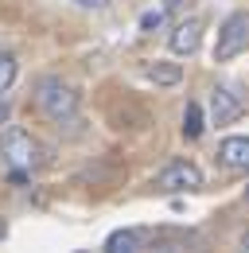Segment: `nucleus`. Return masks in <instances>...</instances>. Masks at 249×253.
<instances>
[{
    "instance_id": "f8f14e48",
    "label": "nucleus",
    "mask_w": 249,
    "mask_h": 253,
    "mask_svg": "<svg viewBox=\"0 0 249 253\" xmlns=\"http://www.w3.org/2000/svg\"><path fill=\"white\" fill-rule=\"evenodd\" d=\"M164 20H167V8H152V12L140 16V28H144V32H156V28H164Z\"/></svg>"
},
{
    "instance_id": "0eeeda50",
    "label": "nucleus",
    "mask_w": 249,
    "mask_h": 253,
    "mask_svg": "<svg viewBox=\"0 0 249 253\" xmlns=\"http://www.w3.org/2000/svg\"><path fill=\"white\" fill-rule=\"evenodd\" d=\"M218 160L226 168H238V171H249V136H226L218 144Z\"/></svg>"
},
{
    "instance_id": "6e6552de",
    "label": "nucleus",
    "mask_w": 249,
    "mask_h": 253,
    "mask_svg": "<svg viewBox=\"0 0 249 253\" xmlns=\"http://www.w3.org/2000/svg\"><path fill=\"white\" fill-rule=\"evenodd\" d=\"M105 253H140V234L136 230H113L105 238Z\"/></svg>"
},
{
    "instance_id": "1a4fd4ad",
    "label": "nucleus",
    "mask_w": 249,
    "mask_h": 253,
    "mask_svg": "<svg viewBox=\"0 0 249 253\" xmlns=\"http://www.w3.org/2000/svg\"><path fill=\"white\" fill-rule=\"evenodd\" d=\"M144 74H148L152 82H160V86H175V82L183 78V70H179V66H167V63H152Z\"/></svg>"
},
{
    "instance_id": "9d476101",
    "label": "nucleus",
    "mask_w": 249,
    "mask_h": 253,
    "mask_svg": "<svg viewBox=\"0 0 249 253\" xmlns=\"http://www.w3.org/2000/svg\"><path fill=\"white\" fill-rule=\"evenodd\" d=\"M183 136L187 140H199L203 136V109L195 101H187V113H183Z\"/></svg>"
},
{
    "instance_id": "2eb2a0df",
    "label": "nucleus",
    "mask_w": 249,
    "mask_h": 253,
    "mask_svg": "<svg viewBox=\"0 0 249 253\" xmlns=\"http://www.w3.org/2000/svg\"><path fill=\"white\" fill-rule=\"evenodd\" d=\"M78 4H82V8H105L109 0H78Z\"/></svg>"
},
{
    "instance_id": "f3484780",
    "label": "nucleus",
    "mask_w": 249,
    "mask_h": 253,
    "mask_svg": "<svg viewBox=\"0 0 249 253\" xmlns=\"http://www.w3.org/2000/svg\"><path fill=\"white\" fill-rule=\"evenodd\" d=\"M246 199H249V187H246Z\"/></svg>"
},
{
    "instance_id": "7ed1b4c3",
    "label": "nucleus",
    "mask_w": 249,
    "mask_h": 253,
    "mask_svg": "<svg viewBox=\"0 0 249 253\" xmlns=\"http://www.w3.org/2000/svg\"><path fill=\"white\" fill-rule=\"evenodd\" d=\"M242 51H249V12H234L222 20L218 28V43H214V63H230Z\"/></svg>"
},
{
    "instance_id": "39448f33",
    "label": "nucleus",
    "mask_w": 249,
    "mask_h": 253,
    "mask_svg": "<svg viewBox=\"0 0 249 253\" xmlns=\"http://www.w3.org/2000/svg\"><path fill=\"white\" fill-rule=\"evenodd\" d=\"M199 43H203V20H199V16H191V20H183V24H175L171 35H167V47H171L175 55H195Z\"/></svg>"
},
{
    "instance_id": "f03ea898",
    "label": "nucleus",
    "mask_w": 249,
    "mask_h": 253,
    "mask_svg": "<svg viewBox=\"0 0 249 253\" xmlns=\"http://www.w3.org/2000/svg\"><path fill=\"white\" fill-rule=\"evenodd\" d=\"M0 156L12 168L16 179H24V171H31V168L39 164V140L31 136L28 128H8L4 140H0Z\"/></svg>"
},
{
    "instance_id": "423d86ee",
    "label": "nucleus",
    "mask_w": 249,
    "mask_h": 253,
    "mask_svg": "<svg viewBox=\"0 0 249 253\" xmlns=\"http://www.w3.org/2000/svg\"><path fill=\"white\" fill-rule=\"evenodd\" d=\"M210 113H214V125H234V121L246 113V105L230 94V90H214V94H210Z\"/></svg>"
},
{
    "instance_id": "ddd939ff",
    "label": "nucleus",
    "mask_w": 249,
    "mask_h": 253,
    "mask_svg": "<svg viewBox=\"0 0 249 253\" xmlns=\"http://www.w3.org/2000/svg\"><path fill=\"white\" fill-rule=\"evenodd\" d=\"M8 117H12V109H8V101H0V125H8Z\"/></svg>"
},
{
    "instance_id": "4468645a",
    "label": "nucleus",
    "mask_w": 249,
    "mask_h": 253,
    "mask_svg": "<svg viewBox=\"0 0 249 253\" xmlns=\"http://www.w3.org/2000/svg\"><path fill=\"white\" fill-rule=\"evenodd\" d=\"M183 4H191V0H164V8H167V12H175V8H183Z\"/></svg>"
},
{
    "instance_id": "dca6fc26",
    "label": "nucleus",
    "mask_w": 249,
    "mask_h": 253,
    "mask_svg": "<svg viewBox=\"0 0 249 253\" xmlns=\"http://www.w3.org/2000/svg\"><path fill=\"white\" fill-rule=\"evenodd\" d=\"M246 250H249V238H246Z\"/></svg>"
},
{
    "instance_id": "20e7f679",
    "label": "nucleus",
    "mask_w": 249,
    "mask_h": 253,
    "mask_svg": "<svg viewBox=\"0 0 249 253\" xmlns=\"http://www.w3.org/2000/svg\"><path fill=\"white\" fill-rule=\"evenodd\" d=\"M156 187L160 191H203V171H199V164H191V160H171L167 168H160L156 171Z\"/></svg>"
},
{
    "instance_id": "f257e3e1",
    "label": "nucleus",
    "mask_w": 249,
    "mask_h": 253,
    "mask_svg": "<svg viewBox=\"0 0 249 253\" xmlns=\"http://www.w3.org/2000/svg\"><path fill=\"white\" fill-rule=\"evenodd\" d=\"M35 105L43 109L47 121L66 125V121H74V113H78V94H74L62 78H43L39 90H35Z\"/></svg>"
},
{
    "instance_id": "9b49d317",
    "label": "nucleus",
    "mask_w": 249,
    "mask_h": 253,
    "mask_svg": "<svg viewBox=\"0 0 249 253\" xmlns=\"http://www.w3.org/2000/svg\"><path fill=\"white\" fill-rule=\"evenodd\" d=\"M16 70H20V66H16V59H12L8 51H0V94L16 82Z\"/></svg>"
}]
</instances>
